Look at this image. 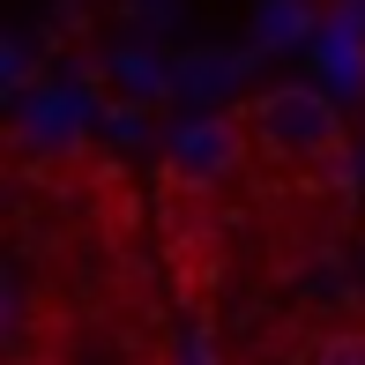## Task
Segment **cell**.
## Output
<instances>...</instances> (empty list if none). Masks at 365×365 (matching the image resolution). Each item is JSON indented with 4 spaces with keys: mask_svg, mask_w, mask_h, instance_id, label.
I'll return each instance as SVG.
<instances>
[{
    "mask_svg": "<svg viewBox=\"0 0 365 365\" xmlns=\"http://www.w3.org/2000/svg\"><path fill=\"white\" fill-rule=\"evenodd\" d=\"M231 120L246 127V142L276 164H328L343 149V112L328 90L313 82H276V90H254Z\"/></svg>",
    "mask_w": 365,
    "mask_h": 365,
    "instance_id": "6da1fadb",
    "label": "cell"
},
{
    "mask_svg": "<svg viewBox=\"0 0 365 365\" xmlns=\"http://www.w3.org/2000/svg\"><path fill=\"white\" fill-rule=\"evenodd\" d=\"M239 142H246V127L239 120H194V127H179L172 149H164V179L172 187H187V194H202V187H217V179L239 164Z\"/></svg>",
    "mask_w": 365,
    "mask_h": 365,
    "instance_id": "7a4b0ae2",
    "label": "cell"
},
{
    "mask_svg": "<svg viewBox=\"0 0 365 365\" xmlns=\"http://www.w3.org/2000/svg\"><path fill=\"white\" fill-rule=\"evenodd\" d=\"M261 38H269V45L306 38V8H298V0H269V8H261Z\"/></svg>",
    "mask_w": 365,
    "mask_h": 365,
    "instance_id": "3957f363",
    "label": "cell"
},
{
    "mask_svg": "<svg viewBox=\"0 0 365 365\" xmlns=\"http://www.w3.org/2000/svg\"><path fill=\"white\" fill-rule=\"evenodd\" d=\"M313 365H365V328H336L313 343Z\"/></svg>",
    "mask_w": 365,
    "mask_h": 365,
    "instance_id": "277c9868",
    "label": "cell"
}]
</instances>
